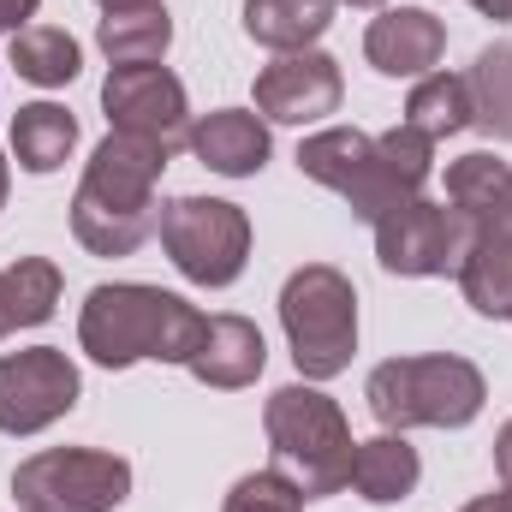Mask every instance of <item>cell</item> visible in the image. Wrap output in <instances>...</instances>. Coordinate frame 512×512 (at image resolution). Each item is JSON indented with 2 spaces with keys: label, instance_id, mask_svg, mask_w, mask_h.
I'll return each instance as SVG.
<instances>
[{
  "label": "cell",
  "instance_id": "30",
  "mask_svg": "<svg viewBox=\"0 0 512 512\" xmlns=\"http://www.w3.org/2000/svg\"><path fill=\"white\" fill-rule=\"evenodd\" d=\"M483 233H507V239H512V191H507V203H501V215H495Z\"/></svg>",
  "mask_w": 512,
  "mask_h": 512
},
{
  "label": "cell",
  "instance_id": "14",
  "mask_svg": "<svg viewBox=\"0 0 512 512\" xmlns=\"http://www.w3.org/2000/svg\"><path fill=\"white\" fill-rule=\"evenodd\" d=\"M209 173H221V179H251L268 167V155H274V137L262 126V114L251 108H215V114H203L197 126H191V143H185Z\"/></svg>",
  "mask_w": 512,
  "mask_h": 512
},
{
  "label": "cell",
  "instance_id": "26",
  "mask_svg": "<svg viewBox=\"0 0 512 512\" xmlns=\"http://www.w3.org/2000/svg\"><path fill=\"white\" fill-rule=\"evenodd\" d=\"M221 512H304V495H298V483L286 477V471H251V477H239L233 489H227V507Z\"/></svg>",
  "mask_w": 512,
  "mask_h": 512
},
{
  "label": "cell",
  "instance_id": "7",
  "mask_svg": "<svg viewBox=\"0 0 512 512\" xmlns=\"http://www.w3.org/2000/svg\"><path fill=\"white\" fill-rule=\"evenodd\" d=\"M155 233L191 286H233L251 262V215L227 197H173Z\"/></svg>",
  "mask_w": 512,
  "mask_h": 512
},
{
  "label": "cell",
  "instance_id": "5",
  "mask_svg": "<svg viewBox=\"0 0 512 512\" xmlns=\"http://www.w3.org/2000/svg\"><path fill=\"white\" fill-rule=\"evenodd\" d=\"M364 399L376 411V423L405 435V429H465L477 423L489 382L471 358L459 352H435V358H387L370 370Z\"/></svg>",
  "mask_w": 512,
  "mask_h": 512
},
{
  "label": "cell",
  "instance_id": "13",
  "mask_svg": "<svg viewBox=\"0 0 512 512\" xmlns=\"http://www.w3.org/2000/svg\"><path fill=\"white\" fill-rule=\"evenodd\" d=\"M447 54V24L429 6H393L364 30V60L382 78H429Z\"/></svg>",
  "mask_w": 512,
  "mask_h": 512
},
{
  "label": "cell",
  "instance_id": "21",
  "mask_svg": "<svg viewBox=\"0 0 512 512\" xmlns=\"http://www.w3.org/2000/svg\"><path fill=\"white\" fill-rule=\"evenodd\" d=\"M405 126L423 131L429 143H441V137H453V131L477 126L471 78H459V72H429V78H417L411 96H405Z\"/></svg>",
  "mask_w": 512,
  "mask_h": 512
},
{
  "label": "cell",
  "instance_id": "1",
  "mask_svg": "<svg viewBox=\"0 0 512 512\" xmlns=\"http://www.w3.org/2000/svg\"><path fill=\"white\" fill-rule=\"evenodd\" d=\"M298 173L340 191L346 209L376 227L399 203L423 197V185L435 173V143L423 131H411L405 120L382 137H370L358 126H328L298 143Z\"/></svg>",
  "mask_w": 512,
  "mask_h": 512
},
{
  "label": "cell",
  "instance_id": "12",
  "mask_svg": "<svg viewBox=\"0 0 512 512\" xmlns=\"http://www.w3.org/2000/svg\"><path fill=\"white\" fill-rule=\"evenodd\" d=\"M340 96H346L340 60L322 54V48L274 54L256 72V114L262 120H280V126H316V120H328L340 108Z\"/></svg>",
  "mask_w": 512,
  "mask_h": 512
},
{
  "label": "cell",
  "instance_id": "6",
  "mask_svg": "<svg viewBox=\"0 0 512 512\" xmlns=\"http://www.w3.org/2000/svg\"><path fill=\"white\" fill-rule=\"evenodd\" d=\"M280 328L304 382H334L358 352V292L334 262H304L280 286Z\"/></svg>",
  "mask_w": 512,
  "mask_h": 512
},
{
  "label": "cell",
  "instance_id": "11",
  "mask_svg": "<svg viewBox=\"0 0 512 512\" xmlns=\"http://www.w3.org/2000/svg\"><path fill=\"white\" fill-rule=\"evenodd\" d=\"M78 364L60 346H30L0 358V435H42L78 405Z\"/></svg>",
  "mask_w": 512,
  "mask_h": 512
},
{
  "label": "cell",
  "instance_id": "3",
  "mask_svg": "<svg viewBox=\"0 0 512 512\" xmlns=\"http://www.w3.org/2000/svg\"><path fill=\"white\" fill-rule=\"evenodd\" d=\"M167 149L108 131L72 197V239L90 256H131L155 233V185L167 173Z\"/></svg>",
  "mask_w": 512,
  "mask_h": 512
},
{
  "label": "cell",
  "instance_id": "24",
  "mask_svg": "<svg viewBox=\"0 0 512 512\" xmlns=\"http://www.w3.org/2000/svg\"><path fill=\"white\" fill-rule=\"evenodd\" d=\"M12 66H18V78H30L42 90H60V84H72L84 72V48L60 24H24L12 36Z\"/></svg>",
  "mask_w": 512,
  "mask_h": 512
},
{
  "label": "cell",
  "instance_id": "35",
  "mask_svg": "<svg viewBox=\"0 0 512 512\" xmlns=\"http://www.w3.org/2000/svg\"><path fill=\"white\" fill-rule=\"evenodd\" d=\"M346 6H382V0H346Z\"/></svg>",
  "mask_w": 512,
  "mask_h": 512
},
{
  "label": "cell",
  "instance_id": "19",
  "mask_svg": "<svg viewBox=\"0 0 512 512\" xmlns=\"http://www.w3.org/2000/svg\"><path fill=\"white\" fill-rule=\"evenodd\" d=\"M60 304V268L48 256H18L0 268V340L18 328H42Z\"/></svg>",
  "mask_w": 512,
  "mask_h": 512
},
{
  "label": "cell",
  "instance_id": "27",
  "mask_svg": "<svg viewBox=\"0 0 512 512\" xmlns=\"http://www.w3.org/2000/svg\"><path fill=\"white\" fill-rule=\"evenodd\" d=\"M36 6H42V0H0V30H12V36H18V30H24V18H36Z\"/></svg>",
  "mask_w": 512,
  "mask_h": 512
},
{
  "label": "cell",
  "instance_id": "15",
  "mask_svg": "<svg viewBox=\"0 0 512 512\" xmlns=\"http://www.w3.org/2000/svg\"><path fill=\"white\" fill-rule=\"evenodd\" d=\"M262 364H268V346H262V328L245 322V316H233V310H221V316H209V328H203V346L191 352V376L203 387H221V393H233V387H251L262 376Z\"/></svg>",
  "mask_w": 512,
  "mask_h": 512
},
{
  "label": "cell",
  "instance_id": "34",
  "mask_svg": "<svg viewBox=\"0 0 512 512\" xmlns=\"http://www.w3.org/2000/svg\"><path fill=\"white\" fill-rule=\"evenodd\" d=\"M114 6H143V0H102V12H114Z\"/></svg>",
  "mask_w": 512,
  "mask_h": 512
},
{
  "label": "cell",
  "instance_id": "8",
  "mask_svg": "<svg viewBox=\"0 0 512 512\" xmlns=\"http://www.w3.org/2000/svg\"><path fill=\"white\" fill-rule=\"evenodd\" d=\"M131 495V465L102 447H42L12 471L18 512H114Z\"/></svg>",
  "mask_w": 512,
  "mask_h": 512
},
{
  "label": "cell",
  "instance_id": "20",
  "mask_svg": "<svg viewBox=\"0 0 512 512\" xmlns=\"http://www.w3.org/2000/svg\"><path fill=\"white\" fill-rule=\"evenodd\" d=\"M459 292L477 316L512 322V239L507 233H477L459 262Z\"/></svg>",
  "mask_w": 512,
  "mask_h": 512
},
{
  "label": "cell",
  "instance_id": "23",
  "mask_svg": "<svg viewBox=\"0 0 512 512\" xmlns=\"http://www.w3.org/2000/svg\"><path fill=\"white\" fill-rule=\"evenodd\" d=\"M512 191V167L501 155H489V149H477V155H459L453 167H447V203L483 233L495 215H501V203H507Z\"/></svg>",
  "mask_w": 512,
  "mask_h": 512
},
{
  "label": "cell",
  "instance_id": "2",
  "mask_svg": "<svg viewBox=\"0 0 512 512\" xmlns=\"http://www.w3.org/2000/svg\"><path fill=\"white\" fill-rule=\"evenodd\" d=\"M209 316L197 304H185L179 292L143 286V280H114L96 286L78 310V346L102 364V370H131V364H191V352L203 346Z\"/></svg>",
  "mask_w": 512,
  "mask_h": 512
},
{
  "label": "cell",
  "instance_id": "10",
  "mask_svg": "<svg viewBox=\"0 0 512 512\" xmlns=\"http://www.w3.org/2000/svg\"><path fill=\"white\" fill-rule=\"evenodd\" d=\"M102 108H108V126L143 137L155 149H185L191 143V102H185V84L155 60V66H114L108 84H102Z\"/></svg>",
  "mask_w": 512,
  "mask_h": 512
},
{
  "label": "cell",
  "instance_id": "28",
  "mask_svg": "<svg viewBox=\"0 0 512 512\" xmlns=\"http://www.w3.org/2000/svg\"><path fill=\"white\" fill-rule=\"evenodd\" d=\"M495 471H501V483H512V423L495 435Z\"/></svg>",
  "mask_w": 512,
  "mask_h": 512
},
{
  "label": "cell",
  "instance_id": "25",
  "mask_svg": "<svg viewBox=\"0 0 512 512\" xmlns=\"http://www.w3.org/2000/svg\"><path fill=\"white\" fill-rule=\"evenodd\" d=\"M471 102H477V126L489 137H512V42H495L477 54Z\"/></svg>",
  "mask_w": 512,
  "mask_h": 512
},
{
  "label": "cell",
  "instance_id": "33",
  "mask_svg": "<svg viewBox=\"0 0 512 512\" xmlns=\"http://www.w3.org/2000/svg\"><path fill=\"white\" fill-rule=\"evenodd\" d=\"M6 185H12V173H6V155H0V209H6Z\"/></svg>",
  "mask_w": 512,
  "mask_h": 512
},
{
  "label": "cell",
  "instance_id": "29",
  "mask_svg": "<svg viewBox=\"0 0 512 512\" xmlns=\"http://www.w3.org/2000/svg\"><path fill=\"white\" fill-rule=\"evenodd\" d=\"M471 6H477L483 18H495V24H507L512 18V0H471Z\"/></svg>",
  "mask_w": 512,
  "mask_h": 512
},
{
  "label": "cell",
  "instance_id": "31",
  "mask_svg": "<svg viewBox=\"0 0 512 512\" xmlns=\"http://www.w3.org/2000/svg\"><path fill=\"white\" fill-rule=\"evenodd\" d=\"M495 512H512V483H501V489H495Z\"/></svg>",
  "mask_w": 512,
  "mask_h": 512
},
{
  "label": "cell",
  "instance_id": "18",
  "mask_svg": "<svg viewBox=\"0 0 512 512\" xmlns=\"http://www.w3.org/2000/svg\"><path fill=\"white\" fill-rule=\"evenodd\" d=\"M334 6L340 0H245V36L274 54H298L334 24Z\"/></svg>",
  "mask_w": 512,
  "mask_h": 512
},
{
  "label": "cell",
  "instance_id": "17",
  "mask_svg": "<svg viewBox=\"0 0 512 512\" xmlns=\"http://www.w3.org/2000/svg\"><path fill=\"white\" fill-rule=\"evenodd\" d=\"M96 42L114 66H155L167 48H173V18L161 0H143V6H114L102 12L96 24Z\"/></svg>",
  "mask_w": 512,
  "mask_h": 512
},
{
  "label": "cell",
  "instance_id": "32",
  "mask_svg": "<svg viewBox=\"0 0 512 512\" xmlns=\"http://www.w3.org/2000/svg\"><path fill=\"white\" fill-rule=\"evenodd\" d=\"M459 512H495V495H483V501H471V507H459Z\"/></svg>",
  "mask_w": 512,
  "mask_h": 512
},
{
  "label": "cell",
  "instance_id": "22",
  "mask_svg": "<svg viewBox=\"0 0 512 512\" xmlns=\"http://www.w3.org/2000/svg\"><path fill=\"white\" fill-rule=\"evenodd\" d=\"M78 149V120L60 102H30L12 114V155L24 173H54Z\"/></svg>",
  "mask_w": 512,
  "mask_h": 512
},
{
  "label": "cell",
  "instance_id": "4",
  "mask_svg": "<svg viewBox=\"0 0 512 512\" xmlns=\"http://www.w3.org/2000/svg\"><path fill=\"white\" fill-rule=\"evenodd\" d=\"M262 429H268L274 471H286L304 501H328L352 483V453H358L352 423L316 382L274 387L262 405Z\"/></svg>",
  "mask_w": 512,
  "mask_h": 512
},
{
  "label": "cell",
  "instance_id": "9",
  "mask_svg": "<svg viewBox=\"0 0 512 512\" xmlns=\"http://www.w3.org/2000/svg\"><path fill=\"white\" fill-rule=\"evenodd\" d=\"M471 239H477V227L453 203H429V197H411L376 221V256L387 274H405V280L459 274Z\"/></svg>",
  "mask_w": 512,
  "mask_h": 512
},
{
  "label": "cell",
  "instance_id": "16",
  "mask_svg": "<svg viewBox=\"0 0 512 512\" xmlns=\"http://www.w3.org/2000/svg\"><path fill=\"white\" fill-rule=\"evenodd\" d=\"M417 477H423V465H417V447L405 441V435H370V441H358V453H352V489L370 501V507H393V501H405L411 489H417Z\"/></svg>",
  "mask_w": 512,
  "mask_h": 512
}]
</instances>
